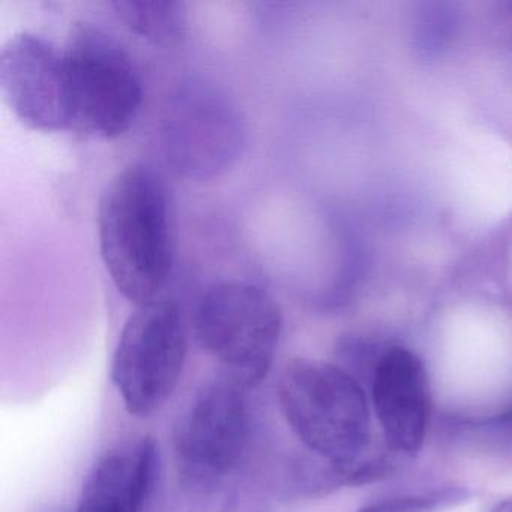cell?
<instances>
[{
  "mask_svg": "<svg viewBox=\"0 0 512 512\" xmlns=\"http://www.w3.org/2000/svg\"><path fill=\"white\" fill-rule=\"evenodd\" d=\"M101 257L119 293L137 307L158 301L173 269L172 208L163 176L128 164L104 190L98 208Z\"/></svg>",
  "mask_w": 512,
  "mask_h": 512,
  "instance_id": "6da1fadb",
  "label": "cell"
},
{
  "mask_svg": "<svg viewBox=\"0 0 512 512\" xmlns=\"http://www.w3.org/2000/svg\"><path fill=\"white\" fill-rule=\"evenodd\" d=\"M278 400L287 424L314 457L338 467L346 485L368 482L370 410L349 371L319 359H293L281 374Z\"/></svg>",
  "mask_w": 512,
  "mask_h": 512,
  "instance_id": "7a4b0ae2",
  "label": "cell"
},
{
  "mask_svg": "<svg viewBox=\"0 0 512 512\" xmlns=\"http://www.w3.org/2000/svg\"><path fill=\"white\" fill-rule=\"evenodd\" d=\"M65 49L71 130L100 140L127 133L143 104V80L130 53L98 26L73 29Z\"/></svg>",
  "mask_w": 512,
  "mask_h": 512,
  "instance_id": "3957f363",
  "label": "cell"
},
{
  "mask_svg": "<svg viewBox=\"0 0 512 512\" xmlns=\"http://www.w3.org/2000/svg\"><path fill=\"white\" fill-rule=\"evenodd\" d=\"M200 346L214 356L242 388L259 385L277 353L283 314L271 295L247 281L215 284L194 316Z\"/></svg>",
  "mask_w": 512,
  "mask_h": 512,
  "instance_id": "277c9868",
  "label": "cell"
},
{
  "mask_svg": "<svg viewBox=\"0 0 512 512\" xmlns=\"http://www.w3.org/2000/svg\"><path fill=\"white\" fill-rule=\"evenodd\" d=\"M187 358V332L175 302L137 307L125 323L112 361V380L130 415L157 412L178 386Z\"/></svg>",
  "mask_w": 512,
  "mask_h": 512,
  "instance_id": "5b68a950",
  "label": "cell"
},
{
  "mask_svg": "<svg viewBox=\"0 0 512 512\" xmlns=\"http://www.w3.org/2000/svg\"><path fill=\"white\" fill-rule=\"evenodd\" d=\"M164 155L178 175L194 181L217 178L241 157L244 122L232 101L200 82L184 83L163 113Z\"/></svg>",
  "mask_w": 512,
  "mask_h": 512,
  "instance_id": "8992f818",
  "label": "cell"
},
{
  "mask_svg": "<svg viewBox=\"0 0 512 512\" xmlns=\"http://www.w3.org/2000/svg\"><path fill=\"white\" fill-rule=\"evenodd\" d=\"M244 389L233 380H218L200 392L182 418L176 431V455L194 481L223 478L241 463L250 437Z\"/></svg>",
  "mask_w": 512,
  "mask_h": 512,
  "instance_id": "52a82bcc",
  "label": "cell"
},
{
  "mask_svg": "<svg viewBox=\"0 0 512 512\" xmlns=\"http://www.w3.org/2000/svg\"><path fill=\"white\" fill-rule=\"evenodd\" d=\"M0 88L14 115L44 133L71 130L65 49L34 32H20L0 52Z\"/></svg>",
  "mask_w": 512,
  "mask_h": 512,
  "instance_id": "ba28073f",
  "label": "cell"
},
{
  "mask_svg": "<svg viewBox=\"0 0 512 512\" xmlns=\"http://www.w3.org/2000/svg\"><path fill=\"white\" fill-rule=\"evenodd\" d=\"M371 392L389 449L415 457L430 418V388L421 359L406 347H389L374 365Z\"/></svg>",
  "mask_w": 512,
  "mask_h": 512,
  "instance_id": "9c48e42d",
  "label": "cell"
},
{
  "mask_svg": "<svg viewBox=\"0 0 512 512\" xmlns=\"http://www.w3.org/2000/svg\"><path fill=\"white\" fill-rule=\"evenodd\" d=\"M160 449L154 437L110 452L92 470L74 512H146L160 475Z\"/></svg>",
  "mask_w": 512,
  "mask_h": 512,
  "instance_id": "30bf717a",
  "label": "cell"
},
{
  "mask_svg": "<svg viewBox=\"0 0 512 512\" xmlns=\"http://www.w3.org/2000/svg\"><path fill=\"white\" fill-rule=\"evenodd\" d=\"M113 8L131 32L157 46H176L187 35V10L181 2L118 0Z\"/></svg>",
  "mask_w": 512,
  "mask_h": 512,
  "instance_id": "8fae6325",
  "label": "cell"
},
{
  "mask_svg": "<svg viewBox=\"0 0 512 512\" xmlns=\"http://www.w3.org/2000/svg\"><path fill=\"white\" fill-rule=\"evenodd\" d=\"M466 488L446 487L416 496L392 497L364 506L358 512H439L469 499Z\"/></svg>",
  "mask_w": 512,
  "mask_h": 512,
  "instance_id": "7c38bea8",
  "label": "cell"
},
{
  "mask_svg": "<svg viewBox=\"0 0 512 512\" xmlns=\"http://www.w3.org/2000/svg\"><path fill=\"white\" fill-rule=\"evenodd\" d=\"M493 512H512V497H509V499L503 500L502 503H499V505L494 508Z\"/></svg>",
  "mask_w": 512,
  "mask_h": 512,
  "instance_id": "4fadbf2b",
  "label": "cell"
}]
</instances>
